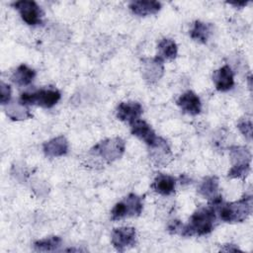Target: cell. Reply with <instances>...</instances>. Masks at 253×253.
Masks as SVG:
<instances>
[{
    "label": "cell",
    "instance_id": "cell-1",
    "mask_svg": "<svg viewBox=\"0 0 253 253\" xmlns=\"http://www.w3.org/2000/svg\"><path fill=\"white\" fill-rule=\"evenodd\" d=\"M216 211L212 206L197 210L190 217L189 222L182 226L180 234L183 236H202L212 231L215 220Z\"/></svg>",
    "mask_w": 253,
    "mask_h": 253
},
{
    "label": "cell",
    "instance_id": "cell-2",
    "mask_svg": "<svg viewBox=\"0 0 253 253\" xmlns=\"http://www.w3.org/2000/svg\"><path fill=\"white\" fill-rule=\"evenodd\" d=\"M214 208L222 221L230 223L242 222L252 212L253 199L251 195H245L238 201L232 203L221 202Z\"/></svg>",
    "mask_w": 253,
    "mask_h": 253
},
{
    "label": "cell",
    "instance_id": "cell-3",
    "mask_svg": "<svg viewBox=\"0 0 253 253\" xmlns=\"http://www.w3.org/2000/svg\"><path fill=\"white\" fill-rule=\"evenodd\" d=\"M229 156L231 160V168L229 169L227 176L234 179H243L250 172L251 164V152L245 146H231L229 148Z\"/></svg>",
    "mask_w": 253,
    "mask_h": 253
},
{
    "label": "cell",
    "instance_id": "cell-4",
    "mask_svg": "<svg viewBox=\"0 0 253 253\" xmlns=\"http://www.w3.org/2000/svg\"><path fill=\"white\" fill-rule=\"evenodd\" d=\"M61 94L57 89L48 88V89H40L35 92H25L22 93L19 99V102L23 105H37L42 108H51L59 100Z\"/></svg>",
    "mask_w": 253,
    "mask_h": 253
},
{
    "label": "cell",
    "instance_id": "cell-5",
    "mask_svg": "<svg viewBox=\"0 0 253 253\" xmlns=\"http://www.w3.org/2000/svg\"><path fill=\"white\" fill-rule=\"evenodd\" d=\"M125 149V140L121 137H114L100 141L91 148L90 152L92 154L100 156L107 162H113L122 157Z\"/></svg>",
    "mask_w": 253,
    "mask_h": 253
},
{
    "label": "cell",
    "instance_id": "cell-6",
    "mask_svg": "<svg viewBox=\"0 0 253 253\" xmlns=\"http://www.w3.org/2000/svg\"><path fill=\"white\" fill-rule=\"evenodd\" d=\"M142 210V198L135 194H129L114 206L111 211V218L112 220H119L124 217L137 216L141 213Z\"/></svg>",
    "mask_w": 253,
    "mask_h": 253
},
{
    "label": "cell",
    "instance_id": "cell-7",
    "mask_svg": "<svg viewBox=\"0 0 253 253\" xmlns=\"http://www.w3.org/2000/svg\"><path fill=\"white\" fill-rule=\"evenodd\" d=\"M13 6L15 9L18 10L21 18L26 24L30 26H36L42 23V12L41 10V7L35 1L20 0L14 2Z\"/></svg>",
    "mask_w": 253,
    "mask_h": 253
},
{
    "label": "cell",
    "instance_id": "cell-8",
    "mask_svg": "<svg viewBox=\"0 0 253 253\" xmlns=\"http://www.w3.org/2000/svg\"><path fill=\"white\" fill-rule=\"evenodd\" d=\"M136 232L133 227L124 226L115 228L112 231L111 241L113 246L118 250L123 252L125 249L131 247L135 243Z\"/></svg>",
    "mask_w": 253,
    "mask_h": 253
},
{
    "label": "cell",
    "instance_id": "cell-9",
    "mask_svg": "<svg viewBox=\"0 0 253 253\" xmlns=\"http://www.w3.org/2000/svg\"><path fill=\"white\" fill-rule=\"evenodd\" d=\"M163 61L164 60L158 56L153 58H145L142 60L141 75L147 83L153 84L162 77L164 73Z\"/></svg>",
    "mask_w": 253,
    "mask_h": 253
},
{
    "label": "cell",
    "instance_id": "cell-10",
    "mask_svg": "<svg viewBox=\"0 0 253 253\" xmlns=\"http://www.w3.org/2000/svg\"><path fill=\"white\" fill-rule=\"evenodd\" d=\"M149 156L155 165H167L172 159V152L168 142L161 136H158L155 143L149 146Z\"/></svg>",
    "mask_w": 253,
    "mask_h": 253
},
{
    "label": "cell",
    "instance_id": "cell-11",
    "mask_svg": "<svg viewBox=\"0 0 253 253\" xmlns=\"http://www.w3.org/2000/svg\"><path fill=\"white\" fill-rule=\"evenodd\" d=\"M142 114V106L138 102H122L116 110L117 118L128 125L137 121Z\"/></svg>",
    "mask_w": 253,
    "mask_h": 253
},
{
    "label": "cell",
    "instance_id": "cell-12",
    "mask_svg": "<svg viewBox=\"0 0 253 253\" xmlns=\"http://www.w3.org/2000/svg\"><path fill=\"white\" fill-rule=\"evenodd\" d=\"M129 126H130L131 134H133L134 136L143 140L148 147L153 145L158 138V136L156 135V133L152 129V127L146 122H144L140 119L133 122Z\"/></svg>",
    "mask_w": 253,
    "mask_h": 253
},
{
    "label": "cell",
    "instance_id": "cell-13",
    "mask_svg": "<svg viewBox=\"0 0 253 253\" xmlns=\"http://www.w3.org/2000/svg\"><path fill=\"white\" fill-rule=\"evenodd\" d=\"M212 81L215 89L220 92H226L234 86L233 72L229 65H223L212 74Z\"/></svg>",
    "mask_w": 253,
    "mask_h": 253
},
{
    "label": "cell",
    "instance_id": "cell-14",
    "mask_svg": "<svg viewBox=\"0 0 253 253\" xmlns=\"http://www.w3.org/2000/svg\"><path fill=\"white\" fill-rule=\"evenodd\" d=\"M177 105L183 112L192 116H196L202 111V103L199 96L190 90L186 91L178 98Z\"/></svg>",
    "mask_w": 253,
    "mask_h": 253
},
{
    "label": "cell",
    "instance_id": "cell-15",
    "mask_svg": "<svg viewBox=\"0 0 253 253\" xmlns=\"http://www.w3.org/2000/svg\"><path fill=\"white\" fill-rule=\"evenodd\" d=\"M69 144L63 135L56 136L42 144V151L47 157H60L68 152Z\"/></svg>",
    "mask_w": 253,
    "mask_h": 253
},
{
    "label": "cell",
    "instance_id": "cell-16",
    "mask_svg": "<svg viewBox=\"0 0 253 253\" xmlns=\"http://www.w3.org/2000/svg\"><path fill=\"white\" fill-rule=\"evenodd\" d=\"M152 189L162 196H170L175 192L176 179L173 176L158 173L151 185Z\"/></svg>",
    "mask_w": 253,
    "mask_h": 253
},
{
    "label": "cell",
    "instance_id": "cell-17",
    "mask_svg": "<svg viewBox=\"0 0 253 253\" xmlns=\"http://www.w3.org/2000/svg\"><path fill=\"white\" fill-rule=\"evenodd\" d=\"M128 8L130 11L141 17L149 16V15H154L158 13L161 9V3L158 1H145V0H140V1H132L128 4Z\"/></svg>",
    "mask_w": 253,
    "mask_h": 253
},
{
    "label": "cell",
    "instance_id": "cell-18",
    "mask_svg": "<svg viewBox=\"0 0 253 253\" xmlns=\"http://www.w3.org/2000/svg\"><path fill=\"white\" fill-rule=\"evenodd\" d=\"M199 194L204 197L205 199H208L209 202H211L219 197L220 194L218 193V179L216 176H208L203 179L201 182L199 189Z\"/></svg>",
    "mask_w": 253,
    "mask_h": 253
},
{
    "label": "cell",
    "instance_id": "cell-19",
    "mask_svg": "<svg viewBox=\"0 0 253 253\" xmlns=\"http://www.w3.org/2000/svg\"><path fill=\"white\" fill-rule=\"evenodd\" d=\"M36 77V71L30 68L26 64L19 65L16 70L11 75V80L19 85V86H26L33 82Z\"/></svg>",
    "mask_w": 253,
    "mask_h": 253
},
{
    "label": "cell",
    "instance_id": "cell-20",
    "mask_svg": "<svg viewBox=\"0 0 253 253\" xmlns=\"http://www.w3.org/2000/svg\"><path fill=\"white\" fill-rule=\"evenodd\" d=\"M5 113L13 121H23L33 117L26 105H23L20 102L5 105Z\"/></svg>",
    "mask_w": 253,
    "mask_h": 253
},
{
    "label": "cell",
    "instance_id": "cell-21",
    "mask_svg": "<svg viewBox=\"0 0 253 253\" xmlns=\"http://www.w3.org/2000/svg\"><path fill=\"white\" fill-rule=\"evenodd\" d=\"M211 34V25L202 21H195L190 30V37L200 42L206 43Z\"/></svg>",
    "mask_w": 253,
    "mask_h": 253
},
{
    "label": "cell",
    "instance_id": "cell-22",
    "mask_svg": "<svg viewBox=\"0 0 253 253\" xmlns=\"http://www.w3.org/2000/svg\"><path fill=\"white\" fill-rule=\"evenodd\" d=\"M157 50L158 53L156 56L161 58L162 60L164 59H169L172 60L176 58L177 53H178V47L176 42L171 40V39H162L157 45Z\"/></svg>",
    "mask_w": 253,
    "mask_h": 253
},
{
    "label": "cell",
    "instance_id": "cell-23",
    "mask_svg": "<svg viewBox=\"0 0 253 253\" xmlns=\"http://www.w3.org/2000/svg\"><path fill=\"white\" fill-rule=\"evenodd\" d=\"M62 240L59 236H49L43 239L37 240L34 243V249L39 252L55 251L61 246Z\"/></svg>",
    "mask_w": 253,
    "mask_h": 253
},
{
    "label": "cell",
    "instance_id": "cell-24",
    "mask_svg": "<svg viewBox=\"0 0 253 253\" xmlns=\"http://www.w3.org/2000/svg\"><path fill=\"white\" fill-rule=\"evenodd\" d=\"M237 127L246 139L252 140V121L250 118L241 119L237 124Z\"/></svg>",
    "mask_w": 253,
    "mask_h": 253
},
{
    "label": "cell",
    "instance_id": "cell-25",
    "mask_svg": "<svg viewBox=\"0 0 253 253\" xmlns=\"http://www.w3.org/2000/svg\"><path fill=\"white\" fill-rule=\"evenodd\" d=\"M11 94H12V92H11L10 85L1 81V83H0V102H1V105L5 106V105L9 104V102L11 100Z\"/></svg>",
    "mask_w": 253,
    "mask_h": 253
},
{
    "label": "cell",
    "instance_id": "cell-26",
    "mask_svg": "<svg viewBox=\"0 0 253 253\" xmlns=\"http://www.w3.org/2000/svg\"><path fill=\"white\" fill-rule=\"evenodd\" d=\"M183 224L180 220H173L168 224V231L170 233H180Z\"/></svg>",
    "mask_w": 253,
    "mask_h": 253
},
{
    "label": "cell",
    "instance_id": "cell-27",
    "mask_svg": "<svg viewBox=\"0 0 253 253\" xmlns=\"http://www.w3.org/2000/svg\"><path fill=\"white\" fill-rule=\"evenodd\" d=\"M221 251H225V252H236V251H240V249L234 245V244H225L223 248L220 249Z\"/></svg>",
    "mask_w": 253,
    "mask_h": 253
},
{
    "label": "cell",
    "instance_id": "cell-28",
    "mask_svg": "<svg viewBox=\"0 0 253 253\" xmlns=\"http://www.w3.org/2000/svg\"><path fill=\"white\" fill-rule=\"evenodd\" d=\"M228 4L233 5L235 7H243V6H245L247 4V2H229Z\"/></svg>",
    "mask_w": 253,
    "mask_h": 253
}]
</instances>
